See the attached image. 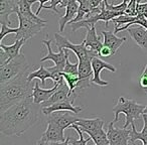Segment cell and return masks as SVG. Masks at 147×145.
Returning a JSON list of instances; mask_svg holds the SVG:
<instances>
[{"mask_svg":"<svg viewBox=\"0 0 147 145\" xmlns=\"http://www.w3.org/2000/svg\"><path fill=\"white\" fill-rule=\"evenodd\" d=\"M105 121L103 119L96 117V118H79L75 124L80 126L82 131H94L97 129L103 128Z\"/></svg>","mask_w":147,"mask_h":145,"instance_id":"cell-21","label":"cell"},{"mask_svg":"<svg viewBox=\"0 0 147 145\" xmlns=\"http://www.w3.org/2000/svg\"><path fill=\"white\" fill-rule=\"evenodd\" d=\"M34 86L27 80V76L22 74L13 80L0 84V113L9 107L31 96Z\"/></svg>","mask_w":147,"mask_h":145,"instance_id":"cell-2","label":"cell"},{"mask_svg":"<svg viewBox=\"0 0 147 145\" xmlns=\"http://www.w3.org/2000/svg\"><path fill=\"white\" fill-rule=\"evenodd\" d=\"M131 145H136V144H135V142H134V143H131ZM142 145H147V143H143Z\"/></svg>","mask_w":147,"mask_h":145,"instance_id":"cell-41","label":"cell"},{"mask_svg":"<svg viewBox=\"0 0 147 145\" xmlns=\"http://www.w3.org/2000/svg\"><path fill=\"white\" fill-rule=\"evenodd\" d=\"M18 2L15 0H0V22L10 25L9 16L12 13H18Z\"/></svg>","mask_w":147,"mask_h":145,"instance_id":"cell-13","label":"cell"},{"mask_svg":"<svg viewBox=\"0 0 147 145\" xmlns=\"http://www.w3.org/2000/svg\"><path fill=\"white\" fill-rule=\"evenodd\" d=\"M69 140H71V137L67 136L63 142H47V145H69Z\"/></svg>","mask_w":147,"mask_h":145,"instance_id":"cell-37","label":"cell"},{"mask_svg":"<svg viewBox=\"0 0 147 145\" xmlns=\"http://www.w3.org/2000/svg\"><path fill=\"white\" fill-rule=\"evenodd\" d=\"M42 43L47 47V55L41 59V63L45 61H53L55 63V67H57L61 71H63L67 61V55H65V49H59V53H53L51 49V39H45L42 40Z\"/></svg>","mask_w":147,"mask_h":145,"instance_id":"cell-10","label":"cell"},{"mask_svg":"<svg viewBox=\"0 0 147 145\" xmlns=\"http://www.w3.org/2000/svg\"><path fill=\"white\" fill-rule=\"evenodd\" d=\"M139 83H140V87L142 88V90L147 94V65H145L144 69H143V71H142V74H141Z\"/></svg>","mask_w":147,"mask_h":145,"instance_id":"cell-32","label":"cell"},{"mask_svg":"<svg viewBox=\"0 0 147 145\" xmlns=\"http://www.w3.org/2000/svg\"><path fill=\"white\" fill-rule=\"evenodd\" d=\"M41 105L33 102L32 96L0 113V132L7 136H21L39 120Z\"/></svg>","mask_w":147,"mask_h":145,"instance_id":"cell-1","label":"cell"},{"mask_svg":"<svg viewBox=\"0 0 147 145\" xmlns=\"http://www.w3.org/2000/svg\"><path fill=\"white\" fill-rule=\"evenodd\" d=\"M137 14H147V2L146 3H138L136 8Z\"/></svg>","mask_w":147,"mask_h":145,"instance_id":"cell-34","label":"cell"},{"mask_svg":"<svg viewBox=\"0 0 147 145\" xmlns=\"http://www.w3.org/2000/svg\"><path fill=\"white\" fill-rule=\"evenodd\" d=\"M83 132L87 133V134L92 138L95 145H109L108 136H107V133H105L103 128L97 129V130H94V131L86 130V131H83Z\"/></svg>","mask_w":147,"mask_h":145,"instance_id":"cell-24","label":"cell"},{"mask_svg":"<svg viewBox=\"0 0 147 145\" xmlns=\"http://www.w3.org/2000/svg\"><path fill=\"white\" fill-rule=\"evenodd\" d=\"M29 69L27 59L23 53H20L10 61L0 65V84L13 80L16 77L25 74Z\"/></svg>","mask_w":147,"mask_h":145,"instance_id":"cell-4","label":"cell"},{"mask_svg":"<svg viewBox=\"0 0 147 145\" xmlns=\"http://www.w3.org/2000/svg\"><path fill=\"white\" fill-rule=\"evenodd\" d=\"M131 130L127 128H115L114 122H110L108 125L107 136L109 139V145H130Z\"/></svg>","mask_w":147,"mask_h":145,"instance_id":"cell-7","label":"cell"},{"mask_svg":"<svg viewBox=\"0 0 147 145\" xmlns=\"http://www.w3.org/2000/svg\"><path fill=\"white\" fill-rule=\"evenodd\" d=\"M63 131L61 127L57 126L55 123L47 121V127L45 131L43 132L41 139L45 141V142H63L65 140V135H63Z\"/></svg>","mask_w":147,"mask_h":145,"instance_id":"cell-14","label":"cell"},{"mask_svg":"<svg viewBox=\"0 0 147 145\" xmlns=\"http://www.w3.org/2000/svg\"><path fill=\"white\" fill-rule=\"evenodd\" d=\"M29 1H30L31 4H34V3L37 2V1L39 2V6H38V8H37V10H36V14L38 15L39 12H40V11L43 9V7H45V3L49 2V1H51V0H29Z\"/></svg>","mask_w":147,"mask_h":145,"instance_id":"cell-35","label":"cell"},{"mask_svg":"<svg viewBox=\"0 0 147 145\" xmlns=\"http://www.w3.org/2000/svg\"><path fill=\"white\" fill-rule=\"evenodd\" d=\"M79 1L78 0H75L73 2H71L67 7H65V13L63 16H61L59 20V31L63 32L65 26L67 23L71 22V21L75 19V17L77 16V13L79 10Z\"/></svg>","mask_w":147,"mask_h":145,"instance_id":"cell-20","label":"cell"},{"mask_svg":"<svg viewBox=\"0 0 147 145\" xmlns=\"http://www.w3.org/2000/svg\"><path fill=\"white\" fill-rule=\"evenodd\" d=\"M94 75L92 61H79V79L80 80H92L91 77Z\"/></svg>","mask_w":147,"mask_h":145,"instance_id":"cell-26","label":"cell"},{"mask_svg":"<svg viewBox=\"0 0 147 145\" xmlns=\"http://www.w3.org/2000/svg\"><path fill=\"white\" fill-rule=\"evenodd\" d=\"M26 41L23 39L15 40V42L11 45H4L2 42L0 43V65L10 61L17 55H20V49Z\"/></svg>","mask_w":147,"mask_h":145,"instance_id":"cell-8","label":"cell"},{"mask_svg":"<svg viewBox=\"0 0 147 145\" xmlns=\"http://www.w3.org/2000/svg\"><path fill=\"white\" fill-rule=\"evenodd\" d=\"M73 1H75V0H63V2H61V4L59 5V6H61V8H63V7H67V5H69L71 2H73Z\"/></svg>","mask_w":147,"mask_h":145,"instance_id":"cell-38","label":"cell"},{"mask_svg":"<svg viewBox=\"0 0 147 145\" xmlns=\"http://www.w3.org/2000/svg\"><path fill=\"white\" fill-rule=\"evenodd\" d=\"M18 7H19V13H20L22 16L26 17V18L33 20L35 22L39 23H47V20L45 19H41L40 17H38V15L36 13H33L31 10V3L29 0H18Z\"/></svg>","mask_w":147,"mask_h":145,"instance_id":"cell-22","label":"cell"},{"mask_svg":"<svg viewBox=\"0 0 147 145\" xmlns=\"http://www.w3.org/2000/svg\"><path fill=\"white\" fill-rule=\"evenodd\" d=\"M101 34L103 35L104 39H103V43L106 47H110L113 51V55L116 53V51H118L121 47V45L127 40L126 37H118L115 32L108 30H102L101 31Z\"/></svg>","mask_w":147,"mask_h":145,"instance_id":"cell-18","label":"cell"},{"mask_svg":"<svg viewBox=\"0 0 147 145\" xmlns=\"http://www.w3.org/2000/svg\"><path fill=\"white\" fill-rule=\"evenodd\" d=\"M88 2H89V5H90L91 9L94 10V9H96V8H99L100 4H102V3L104 2V0H88Z\"/></svg>","mask_w":147,"mask_h":145,"instance_id":"cell-36","label":"cell"},{"mask_svg":"<svg viewBox=\"0 0 147 145\" xmlns=\"http://www.w3.org/2000/svg\"><path fill=\"white\" fill-rule=\"evenodd\" d=\"M18 31V27L16 28H12L9 25L5 24V23H1V31H0V40L2 42V40L4 39V37L7 34H10V33H17Z\"/></svg>","mask_w":147,"mask_h":145,"instance_id":"cell-29","label":"cell"},{"mask_svg":"<svg viewBox=\"0 0 147 145\" xmlns=\"http://www.w3.org/2000/svg\"><path fill=\"white\" fill-rule=\"evenodd\" d=\"M92 67H93V78H92V84H95V85H98V86H101V87H105V86H108L109 83L106 82V81H103L101 79V71L104 69H109L110 71L112 73H115L117 71L116 67H113L112 65H110L109 63H106V61H102L101 59H99L98 57H94L92 59Z\"/></svg>","mask_w":147,"mask_h":145,"instance_id":"cell-11","label":"cell"},{"mask_svg":"<svg viewBox=\"0 0 147 145\" xmlns=\"http://www.w3.org/2000/svg\"><path fill=\"white\" fill-rule=\"evenodd\" d=\"M17 16H18L19 20V27L18 31L15 35V40L23 39V40L27 41L29 38L33 37L38 32H40L47 26V23L35 22V21L22 16L19 12L17 13Z\"/></svg>","mask_w":147,"mask_h":145,"instance_id":"cell-6","label":"cell"},{"mask_svg":"<svg viewBox=\"0 0 147 145\" xmlns=\"http://www.w3.org/2000/svg\"><path fill=\"white\" fill-rule=\"evenodd\" d=\"M55 47L59 49H69L75 53V55L78 57V61H92L94 57H99L98 53L90 51L89 49H87L85 45L84 41L80 45H73L67 37L63 36L61 33H55Z\"/></svg>","mask_w":147,"mask_h":145,"instance_id":"cell-5","label":"cell"},{"mask_svg":"<svg viewBox=\"0 0 147 145\" xmlns=\"http://www.w3.org/2000/svg\"><path fill=\"white\" fill-rule=\"evenodd\" d=\"M145 15H146V18H147V14H145Z\"/></svg>","mask_w":147,"mask_h":145,"instance_id":"cell-42","label":"cell"},{"mask_svg":"<svg viewBox=\"0 0 147 145\" xmlns=\"http://www.w3.org/2000/svg\"><path fill=\"white\" fill-rule=\"evenodd\" d=\"M144 113L145 114H147V104H146V107H145V109H144Z\"/></svg>","mask_w":147,"mask_h":145,"instance_id":"cell-40","label":"cell"},{"mask_svg":"<svg viewBox=\"0 0 147 145\" xmlns=\"http://www.w3.org/2000/svg\"><path fill=\"white\" fill-rule=\"evenodd\" d=\"M35 145H47V142H45V140H43V139H39L38 141H37L36 143H35Z\"/></svg>","mask_w":147,"mask_h":145,"instance_id":"cell-39","label":"cell"},{"mask_svg":"<svg viewBox=\"0 0 147 145\" xmlns=\"http://www.w3.org/2000/svg\"><path fill=\"white\" fill-rule=\"evenodd\" d=\"M141 0H129L128 2V7H127V10H126V14H129V15H137L136 13V8H137V4L140 3Z\"/></svg>","mask_w":147,"mask_h":145,"instance_id":"cell-30","label":"cell"},{"mask_svg":"<svg viewBox=\"0 0 147 145\" xmlns=\"http://www.w3.org/2000/svg\"><path fill=\"white\" fill-rule=\"evenodd\" d=\"M73 101L71 100H65L63 102L55 103V104L51 105L49 107H45L41 108V112L45 115L49 116L51 113L57 112V111H71V112L75 113V114H79L83 111V108L81 106H74Z\"/></svg>","mask_w":147,"mask_h":145,"instance_id":"cell-15","label":"cell"},{"mask_svg":"<svg viewBox=\"0 0 147 145\" xmlns=\"http://www.w3.org/2000/svg\"><path fill=\"white\" fill-rule=\"evenodd\" d=\"M34 79L40 80L42 87H45V80H47V79H53V76H51V71L43 67V65H40V67H39L38 69L32 71V73H30V74L27 76V80H28L29 82H32Z\"/></svg>","mask_w":147,"mask_h":145,"instance_id":"cell-25","label":"cell"},{"mask_svg":"<svg viewBox=\"0 0 147 145\" xmlns=\"http://www.w3.org/2000/svg\"><path fill=\"white\" fill-rule=\"evenodd\" d=\"M145 107H146V105L138 104L134 100L125 98V97H119L116 106L113 108V112L115 113V118L113 122H114V124L117 123L119 120V115L124 114L125 124L123 128H128L129 125L134 123V120L142 117Z\"/></svg>","mask_w":147,"mask_h":145,"instance_id":"cell-3","label":"cell"},{"mask_svg":"<svg viewBox=\"0 0 147 145\" xmlns=\"http://www.w3.org/2000/svg\"><path fill=\"white\" fill-rule=\"evenodd\" d=\"M59 84H55V86L51 89H43L39 87L38 82H36L34 84V89H33V93H32V98H33V102L35 104H42L43 102L47 101L51 96L53 95V93L59 89Z\"/></svg>","mask_w":147,"mask_h":145,"instance_id":"cell-17","label":"cell"},{"mask_svg":"<svg viewBox=\"0 0 147 145\" xmlns=\"http://www.w3.org/2000/svg\"><path fill=\"white\" fill-rule=\"evenodd\" d=\"M83 41H84L87 49H89L90 51H95V53H99V51H101V49L104 47V43L100 40L99 36L97 35L96 26H93L92 28L87 30L86 37H85V39Z\"/></svg>","mask_w":147,"mask_h":145,"instance_id":"cell-19","label":"cell"},{"mask_svg":"<svg viewBox=\"0 0 147 145\" xmlns=\"http://www.w3.org/2000/svg\"><path fill=\"white\" fill-rule=\"evenodd\" d=\"M127 32L130 34L132 39L137 45L141 47L143 51H147V28L142 25H135L129 27Z\"/></svg>","mask_w":147,"mask_h":145,"instance_id":"cell-16","label":"cell"},{"mask_svg":"<svg viewBox=\"0 0 147 145\" xmlns=\"http://www.w3.org/2000/svg\"><path fill=\"white\" fill-rule=\"evenodd\" d=\"M65 55H67V61H65V69H63V73H65V74H69V75H74V76H79V61L78 63H71L69 61V49H65Z\"/></svg>","mask_w":147,"mask_h":145,"instance_id":"cell-27","label":"cell"},{"mask_svg":"<svg viewBox=\"0 0 147 145\" xmlns=\"http://www.w3.org/2000/svg\"><path fill=\"white\" fill-rule=\"evenodd\" d=\"M143 121H144V125H143V128L140 132L136 130V127H135V123L131 124V134H130V142L134 143L135 141L140 140L142 143H147V114L143 113L142 115Z\"/></svg>","mask_w":147,"mask_h":145,"instance_id":"cell-23","label":"cell"},{"mask_svg":"<svg viewBox=\"0 0 147 145\" xmlns=\"http://www.w3.org/2000/svg\"><path fill=\"white\" fill-rule=\"evenodd\" d=\"M61 2H63V0H51V4L49 5H45V7L43 8L47 9V10H53L55 13H57V14H61V12H59V10L57 8L59 5L61 4Z\"/></svg>","mask_w":147,"mask_h":145,"instance_id":"cell-31","label":"cell"},{"mask_svg":"<svg viewBox=\"0 0 147 145\" xmlns=\"http://www.w3.org/2000/svg\"><path fill=\"white\" fill-rule=\"evenodd\" d=\"M99 55H100V57H110L111 55H113V51L110 47L104 45V47L101 49V51H99Z\"/></svg>","mask_w":147,"mask_h":145,"instance_id":"cell-33","label":"cell"},{"mask_svg":"<svg viewBox=\"0 0 147 145\" xmlns=\"http://www.w3.org/2000/svg\"><path fill=\"white\" fill-rule=\"evenodd\" d=\"M65 100H71L73 102H75L76 100V97L73 96L69 92V88L67 87V85L65 84V82L59 83V89L53 93V95L47 101L43 102L41 105V108H45V107H49L51 106V105L55 104V103H59V102H63V101Z\"/></svg>","mask_w":147,"mask_h":145,"instance_id":"cell-12","label":"cell"},{"mask_svg":"<svg viewBox=\"0 0 147 145\" xmlns=\"http://www.w3.org/2000/svg\"><path fill=\"white\" fill-rule=\"evenodd\" d=\"M77 114L71 112V111H57V112H53L51 115H49L47 121L53 122L57 125L59 127H61L63 130L67 128H71V126L73 124L78 121V117L76 116Z\"/></svg>","mask_w":147,"mask_h":145,"instance_id":"cell-9","label":"cell"},{"mask_svg":"<svg viewBox=\"0 0 147 145\" xmlns=\"http://www.w3.org/2000/svg\"><path fill=\"white\" fill-rule=\"evenodd\" d=\"M71 128L75 129V130L78 132L79 137H80V138H79L78 140H76V139H71V140H69V145H87V143H88L89 141L92 140V138H91V137H88L87 139H84L83 131L81 130L80 126H78L77 124H73L71 126Z\"/></svg>","mask_w":147,"mask_h":145,"instance_id":"cell-28","label":"cell"}]
</instances>
